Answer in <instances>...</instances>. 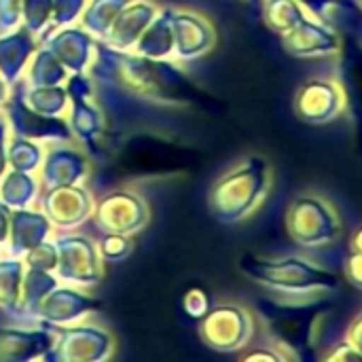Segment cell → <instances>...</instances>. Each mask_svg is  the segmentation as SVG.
Listing matches in <instances>:
<instances>
[{
    "instance_id": "7dc6e473",
    "label": "cell",
    "mask_w": 362,
    "mask_h": 362,
    "mask_svg": "<svg viewBox=\"0 0 362 362\" xmlns=\"http://www.w3.org/2000/svg\"><path fill=\"white\" fill-rule=\"evenodd\" d=\"M6 98H8V83L0 76V110H2V106L6 102Z\"/></svg>"
},
{
    "instance_id": "277c9868",
    "label": "cell",
    "mask_w": 362,
    "mask_h": 362,
    "mask_svg": "<svg viewBox=\"0 0 362 362\" xmlns=\"http://www.w3.org/2000/svg\"><path fill=\"white\" fill-rule=\"evenodd\" d=\"M269 189V161L261 155H248L214 182L208 195V206L221 223H238L261 206Z\"/></svg>"
},
{
    "instance_id": "5bb4252c",
    "label": "cell",
    "mask_w": 362,
    "mask_h": 362,
    "mask_svg": "<svg viewBox=\"0 0 362 362\" xmlns=\"http://www.w3.org/2000/svg\"><path fill=\"white\" fill-rule=\"evenodd\" d=\"M91 216L106 233L134 235L148 223V208L138 195L129 191H117L104 197L100 206L93 208Z\"/></svg>"
},
{
    "instance_id": "74e56055",
    "label": "cell",
    "mask_w": 362,
    "mask_h": 362,
    "mask_svg": "<svg viewBox=\"0 0 362 362\" xmlns=\"http://www.w3.org/2000/svg\"><path fill=\"white\" fill-rule=\"evenodd\" d=\"M299 2L305 6V11H308L310 15H314V17L327 21V23H329L331 15H333V13L339 8V4H341V0H299Z\"/></svg>"
},
{
    "instance_id": "d6a6232c",
    "label": "cell",
    "mask_w": 362,
    "mask_h": 362,
    "mask_svg": "<svg viewBox=\"0 0 362 362\" xmlns=\"http://www.w3.org/2000/svg\"><path fill=\"white\" fill-rule=\"evenodd\" d=\"M87 0H53V15H51V23L49 28L45 30V34L40 36L38 42H42L51 32L64 28V25H70L72 21H76L85 8Z\"/></svg>"
},
{
    "instance_id": "681fc988",
    "label": "cell",
    "mask_w": 362,
    "mask_h": 362,
    "mask_svg": "<svg viewBox=\"0 0 362 362\" xmlns=\"http://www.w3.org/2000/svg\"><path fill=\"white\" fill-rule=\"evenodd\" d=\"M248 2H259V0H248Z\"/></svg>"
},
{
    "instance_id": "d6986e66",
    "label": "cell",
    "mask_w": 362,
    "mask_h": 362,
    "mask_svg": "<svg viewBox=\"0 0 362 362\" xmlns=\"http://www.w3.org/2000/svg\"><path fill=\"white\" fill-rule=\"evenodd\" d=\"M42 42L64 64L66 70H72V74H83L91 68V51L95 38L87 30L64 25L51 32Z\"/></svg>"
},
{
    "instance_id": "ac0fdd59",
    "label": "cell",
    "mask_w": 362,
    "mask_h": 362,
    "mask_svg": "<svg viewBox=\"0 0 362 362\" xmlns=\"http://www.w3.org/2000/svg\"><path fill=\"white\" fill-rule=\"evenodd\" d=\"M157 13H159L157 6L148 0H129L121 8V13L117 15V19L112 21V25L108 28V32L100 42L112 49L132 51L140 34L148 28V23L155 19Z\"/></svg>"
},
{
    "instance_id": "8992f818",
    "label": "cell",
    "mask_w": 362,
    "mask_h": 362,
    "mask_svg": "<svg viewBox=\"0 0 362 362\" xmlns=\"http://www.w3.org/2000/svg\"><path fill=\"white\" fill-rule=\"evenodd\" d=\"M337 208L322 195L303 193L286 210V231L301 248H322L341 235Z\"/></svg>"
},
{
    "instance_id": "bcb514c9",
    "label": "cell",
    "mask_w": 362,
    "mask_h": 362,
    "mask_svg": "<svg viewBox=\"0 0 362 362\" xmlns=\"http://www.w3.org/2000/svg\"><path fill=\"white\" fill-rule=\"evenodd\" d=\"M350 248L356 250V252H362V225H358L350 238Z\"/></svg>"
},
{
    "instance_id": "7bdbcfd3",
    "label": "cell",
    "mask_w": 362,
    "mask_h": 362,
    "mask_svg": "<svg viewBox=\"0 0 362 362\" xmlns=\"http://www.w3.org/2000/svg\"><path fill=\"white\" fill-rule=\"evenodd\" d=\"M244 361H284L282 354L276 350V348H267V350H255V352H248L242 356Z\"/></svg>"
},
{
    "instance_id": "60d3db41",
    "label": "cell",
    "mask_w": 362,
    "mask_h": 362,
    "mask_svg": "<svg viewBox=\"0 0 362 362\" xmlns=\"http://www.w3.org/2000/svg\"><path fill=\"white\" fill-rule=\"evenodd\" d=\"M350 78L354 81V93L356 98L361 100L362 106V55L352 59V66H350Z\"/></svg>"
},
{
    "instance_id": "e575fe53",
    "label": "cell",
    "mask_w": 362,
    "mask_h": 362,
    "mask_svg": "<svg viewBox=\"0 0 362 362\" xmlns=\"http://www.w3.org/2000/svg\"><path fill=\"white\" fill-rule=\"evenodd\" d=\"M104 261H121L132 252V240L129 235L121 233H106V238L98 246Z\"/></svg>"
},
{
    "instance_id": "e0dca14e",
    "label": "cell",
    "mask_w": 362,
    "mask_h": 362,
    "mask_svg": "<svg viewBox=\"0 0 362 362\" xmlns=\"http://www.w3.org/2000/svg\"><path fill=\"white\" fill-rule=\"evenodd\" d=\"M172 25H174V57L197 59L214 47L216 40L214 28L202 15L174 11Z\"/></svg>"
},
{
    "instance_id": "52a82bcc",
    "label": "cell",
    "mask_w": 362,
    "mask_h": 362,
    "mask_svg": "<svg viewBox=\"0 0 362 362\" xmlns=\"http://www.w3.org/2000/svg\"><path fill=\"white\" fill-rule=\"evenodd\" d=\"M350 106L348 89L335 78H310L295 93V115L308 125H329Z\"/></svg>"
},
{
    "instance_id": "6da1fadb",
    "label": "cell",
    "mask_w": 362,
    "mask_h": 362,
    "mask_svg": "<svg viewBox=\"0 0 362 362\" xmlns=\"http://www.w3.org/2000/svg\"><path fill=\"white\" fill-rule=\"evenodd\" d=\"M98 49L100 55L93 70H102V74L95 76H102L119 89L168 106H193L202 110L212 106V98L170 59L144 57L134 51L112 49L104 42H100Z\"/></svg>"
},
{
    "instance_id": "2e32d148",
    "label": "cell",
    "mask_w": 362,
    "mask_h": 362,
    "mask_svg": "<svg viewBox=\"0 0 362 362\" xmlns=\"http://www.w3.org/2000/svg\"><path fill=\"white\" fill-rule=\"evenodd\" d=\"M40 204L49 221L59 229H74L93 214L91 195L78 185L51 187L40 197Z\"/></svg>"
},
{
    "instance_id": "4dcf8cb0",
    "label": "cell",
    "mask_w": 362,
    "mask_h": 362,
    "mask_svg": "<svg viewBox=\"0 0 362 362\" xmlns=\"http://www.w3.org/2000/svg\"><path fill=\"white\" fill-rule=\"evenodd\" d=\"M42 148L38 142L23 138V136H13L11 142L6 144V161L11 163L13 170L19 172H34L42 163Z\"/></svg>"
},
{
    "instance_id": "30bf717a",
    "label": "cell",
    "mask_w": 362,
    "mask_h": 362,
    "mask_svg": "<svg viewBox=\"0 0 362 362\" xmlns=\"http://www.w3.org/2000/svg\"><path fill=\"white\" fill-rule=\"evenodd\" d=\"M55 341L45 354L47 361L91 362L104 361L112 354L115 341L110 333L95 327H55Z\"/></svg>"
},
{
    "instance_id": "5b68a950",
    "label": "cell",
    "mask_w": 362,
    "mask_h": 362,
    "mask_svg": "<svg viewBox=\"0 0 362 362\" xmlns=\"http://www.w3.org/2000/svg\"><path fill=\"white\" fill-rule=\"evenodd\" d=\"M316 301L295 303H263L267 333L282 358H303V350L320 344V314L312 312L310 305Z\"/></svg>"
},
{
    "instance_id": "cb8c5ba5",
    "label": "cell",
    "mask_w": 362,
    "mask_h": 362,
    "mask_svg": "<svg viewBox=\"0 0 362 362\" xmlns=\"http://www.w3.org/2000/svg\"><path fill=\"white\" fill-rule=\"evenodd\" d=\"M174 11L163 8L155 15L148 28L140 34L138 42L134 45V53L155 59H170L174 55V25H172Z\"/></svg>"
},
{
    "instance_id": "ffe728a7",
    "label": "cell",
    "mask_w": 362,
    "mask_h": 362,
    "mask_svg": "<svg viewBox=\"0 0 362 362\" xmlns=\"http://www.w3.org/2000/svg\"><path fill=\"white\" fill-rule=\"evenodd\" d=\"M55 341V331L40 329H0V361L45 358Z\"/></svg>"
},
{
    "instance_id": "8fae6325",
    "label": "cell",
    "mask_w": 362,
    "mask_h": 362,
    "mask_svg": "<svg viewBox=\"0 0 362 362\" xmlns=\"http://www.w3.org/2000/svg\"><path fill=\"white\" fill-rule=\"evenodd\" d=\"M4 121L17 136L30 138L34 142H68L72 140V129L62 117H51L30 108L21 91L8 93L4 106Z\"/></svg>"
},
{
    "instance_id": "f35d334b",
    "label": "cell",
    "mask_w": 362,
    "mask_h": 362,
    "mask_svg": "<svg viewBox=\"0 0 362 362\" xmlns=\"http://www.w3.org/2000/svg\"><path fill=\"white\" fill-rule=\"evenodd\" d=\"M320 358H322V361H337V362H352V361L362 362V356L358 354V350H356L348 339H344V341L335 344V346H333L329 352H325Z\"/></svg>"
},
{
    "instance_id": "c3c4849f",
    "label": "cell",
    "mask_w": 362,
    "mask_h": 362,
    "mask_svg": "<svg viewBox=\"0 0 362 362\" xmlns=\"http://www.w3.org/2000/svg\"><path fill=\"white\" fill-rule=\"evenodd\" d=\"M354 4H356V6L362 11V0H354Z\"/></svg>"
},
{
    "instance_id": "9c48e42d",
    "label": "cell",
    "mask_w": 362,
    "mask_h": 362,
    "mask_svg": "<svg viewBox=\"0 0 362 362\" xmlns=\"http://www.w3.org/2000/svg\"><path fill=\"white\" fill-rule=\"evenodd\" d=\"M53 244L57 248V265L53 269L57 280L81 286H93L102 280L104 259L87 238L62 235Z\"/></svg>"
},
{
    "instance_id": "d4e9b609",
    "label": "cell",
    "mask_w": 362,
    "mask_h": 362,
    "mask_svg": "<svg viewBox=\"0 0 362 362\" xmlns=\"http://www.w3.org/2000/svg\"><path fill=\"white\" fill-rule=\"evenodd\" d=\"M38 180L32 172L13 170L0 178V206L11 210L30 208L38 199Z\"/></svg>"
},
{
    "instance_id": "b9f144b4",
    "label": "cell",
    "mask_w": 362,
    "mask_h": 362,
    "mask_svg": "<svg viewBox=\"0 0 362 362\" xmlns=\"http://www.w3.org/2000/svg\"><path fill=\"white\" fill-rule=\"evenodd\" d=\"M346 339L358 350V354L362 356V314L356 316V320L350 325V331H348V335H346Z\"/></svg>"
},
{
    "instance_id": "1f68e13d",
    "label": "cell",
    "mask_w": 362,
    "mask_h": 362,
    "mask_svg": "<svg viewBox=\"0 0 362 362\" xmlns=\"http://www.w3.org/2000/svg\"><path fill=\"white\" fill-rule=\"evenodd\" d=\"M51 15H53V0H21V25L28 32L38 34V38L49 28Z\"/></svg>"
},
{
    "instance_id": "7c38bea8",
    "label": "cell",
    "mask_w": 362,
    "mask_h": 362,
    "mask_svg": "<svg viewBox=\"0 0 362 362\" xmlns=\"http://www.w3.org/2000/svg\"><path fill=\"white\" fill-rule=\"evenodd\" d=\"M68 100H72V115H70V129L72 138H78L91 155H100L102 151V136H104V119L98 106L91 102V78L87 72L72 74L66 85Z\"/></svg>"
},
{
    "instance_id": "603a6c76",
    "label": "cell",
    "mask_w": 362,
    "mask_h": 362,
    "mask_svg": "<svg viewBox=\"0 0 362 362\" xmlns=\"http://www.w3.org/2000/svg\"><path fill=\"white\" fill-rule=\"evenodd\" d=\"M36 49L38 40L23 25L21 30L15 28L11 32L0 34V76L8 85H15Z\"/></svg>"
},
{
    "instance_id": "d590c367",
    "label": "cell",
    "mask_w": 362,
    "mask_h": 362,
    "mask_svg": "<svg viewBox=\"0 0 362 362\" xmlns=\"http://www.w3.org/2000/svg\"><path fill=\"white\" fill-rule=\"evenodd\" d=\"M182 308L185 312L191 316V318H204L210 310V299H208V293L199 286H193L185 293L182 297Z\"/></svg>"
},
{
    "instance_id": "ab89813d",
    "label": "cell",
    "mask_w": 362,
    "mask_h": 362,
    "mask_svg": "<svg viewBox=\"0 0 362 362\" xmlns=\"http://www.w3.org/2000/svg\"><path fill=\"white\" fill-rule=\"evenodd\" d=\"M344 274H346V280L354 286L362 291V252L352 250L350 257L346 259V265H344Z\"/></svg>"
},
{
    "instance_id": "7a4b0ae2",
    "label": "cell",
    "mask_w": 362,
    "mask_h": 362,
    "mask_svg": "<svg viewBox=\"0 0 362 362\" xmlns=\"http://www.w3.org/2000/svg\"><path fill=\"white\" fill-rule=\"evenodd\" d=\"M238 267L257 284L280 297H288L291 301H318L335 293L339 286L335 274L301 257L261 259L244 255Z\"/></svg>"
},
{
    "instance_id": "3957f363",
    "label": "cell",
    "mask_w": 362,
    "mask_h": 362,
    "mask_svg": "<svg viewBox=\"0 0 362 362\" xmlns=\"http://www.w3.org/2000/svg\"><path fill=\"white\" fill-rule=\"evenodd\" d=\"M197 165L199 153L195 148L155 134L129 136L115 157V168L123 180L172 178L195 172Z\"/></svg>"
},
{
    "instance_id": "9a60e30c",
    "label": "cell",
    "mask_w": 362,
    "mask_h": 362,
    "mask_svg": "<svg viewBox=\"0 0 362 362\" xmlns=\"http://www.w3.org/2000/svg\"><path fill=\"white\" fill-rule=\"evenodd\" d=\"M102 301L87 297L74 288H51L34 308L32 318L40 322V327L55 329V327H68L74 320H81L83 316L91 314L93 310H100Z\"/></svg>"
},
{
    "instance_id": "f1b7e54d",
    "label": "cell",
    "mask_w": 362,
    "mask_h": 362,
    "mask_svg": "<svg viewBox=\"0 0 362 362\" xmlns=\"http://www.w3.org/2000/svg\"><path fill=\"white\" fill-rule=\"evenodd\" d=\"M25 104L36 112L59 117L68 106V91L62 85H47V87H32L21 93Z\"/></svg>"
},
{
    "instance_id": "4fadbf2b",
    "label": "cell",
    "mask_w": 362,
    "mask_h": 362,
    "mask_svg": "<svg viewBox=\"0 0 362 362\" xmlns=\"http://www.w3.org/2000/svg\"><path fill=\"white\" fill-rule=\"evenodd\" d=\"M282 47L293 57L318 59V57L339 55L344 49V42L331 23H327L314 15H308L295 28H291L286 34H282Z\"/></svg>"
},
{
    "instance_id": "83f0119b",
    "label": "cell",
    "mask_w": 362,
    "mask_h": 362,
    "mask_svg": "<svg viewBox=\"0 0 362 362\" xmlns=\"http://www.w3.org/2000/svg\"><path fill=\"white\" fill-rule=\"evenodd\" d=\"M66 76H68V70H66L64 64L51 53V49H49L47 45L34 51L32 64H30V72H28V76H25V81L30 83V87L59 85V83L66 81Z\"/></svg>"
},
{
    "instance_id": "ba28073f",
    "label": "cell",
    "mask_w": 362,
    "mask_h": 362,
    "mask_svg": "<svg viewBox=\"0 0 362 362\" xmlns=\"http://www.w3.org/2000/svg\"><path fill=\"white\" fill-rule=\"evenodd\" d=\"M255 333L252 314L235 303H225L214 310H208L199 318V335L204 344L218 352H235L248 346Z\"/></svg>"
},
{
    "instance_id": "484cf974",
    "label": "cell",
    "mask_w": 362,
    "mask_h": 362,
    "mask_svg": "<svg viewBox=\"0 0 362 362\" xmlns=\"http://www.w3.org/2000/svg\"><path fill=\"white\" fill-rule=\"evenodd\" d=\"M127 2L129 0H89L81 13V28L87 30L95 40H102Z\"/></svg>"
},
{
    "instance_id": "4316f807",
    "label": "cell",
    "mask_w": 362,
    "mask_h": 362,
    "mask_svg": "<svg viewBox=\"0 0 362 362\" xmlns=\"http://www.w3.org/2000/svg\"><path fill=\"white\" fill-rule=\"evenodd\" d=\"M310 13L299 0H263V21L276 34H286Z\"/></svg>"
},
{
    "instance_id": "7402d4cb",
    "label": "cell",
    "mask_w": 362,
    "mask_h": 362,
    "mask_svg": "<svg viewBox=\"0 0 362 362\" xmlns=\"http://www.w3.org/2000/svg\"><path fill=\"white\" fill-rule=\"evenodd\" d=\"M53 223L42 212H32L28 208L11 210L8 221V250L15 257H23L30 248L45 242L51 235Z\"/></svg>"
},
{
    "instance_id": "44dd1931",
    "label": "cell",
    "mask_w": 362,
    "mask_h": 362,
    "mask_svg": "<svg viewBox=\"0 0 362 362\" xmlns=\"http://www.w3.org/2000/svg\"><path fill=\"white\" fill-rule=\"evenodd\" d=\"M89 163L87 157L70 146H57L49 155L42 157L40 163V182L42 187H62V185H78L87 178Z\"/></svg>"
},
{
    "instance_id": "ee69618b",
    "label": "cell",
    "mask_w": 362,
    "mask_h": 362,
    "mask_svg": "<svg viewBox=\"0 0 362 362\" xmlns=\"http://www.w3.org/2000/svg\"><path fill=\"white\" fill-rule=\"evenodd\" d=\"M8 161H6V121L4 117H0V178L4 176Z\"/></svg>"
},
{
    "instance_id": "f6af8a7d",
    "label": "cell",
    "mask_w": 362,
    "mask_h": 362,
    "mask_svg": "<svg viewBox=\"0 0 362 362\" xmlns=\"http://www.w3.org/2000/svg\"><path fill=\"white\" fill-rule=\"evenodd\" d=\"M6 208L0 206V244H4L8 240V216H6Z\"/></svg>"
},
{
    "instance_id": "f546056e",
    "label": "cell",
    "mask_w": 362,
    "mask_h": 362,
    "mask_svg": "<svg viewBox=\"0 0 362 362\" xmlns=\"http://www.w3.org/2000/svg\"><path fill=\"white\" fill-rule=\"evenodd\" d=\"M23 261L6 259L0 261V310L15 314L23 280Z\"/></svg>"
},
{
    "instance_id": "8d00e7d4",
    "label": "cell",
    "mask_w": 362,
    "mask_h": 362,
    "mask_svg": "<svg viewBox=\"0 0 362 362\" xmlns=\"http://www.w3.org/2000/svg\"><path fill=\"white\" fill-rule=\"evenodd\" d=\"M21 21V0H0V34L11 32Z\"/></svg>"
},
{
    "instance_id": "836d02e7",
    "label": "cell",
    "mask_w": 362,
    "mask_h": 362,
    "mask_svg": "<svg viewBox=\"0 0 362 362\" xmlns=\"http://www.w3.org/2000/svg\"><path fill=\"white\" fill-rule=\"evenodd\" d=\"M23 263H25L28 267H34V269L53 272L55 265H57V248H55V244L49 242V240L36 244L34 248H30V250L23 255Z\"/></svg>"
}]
</instances>
